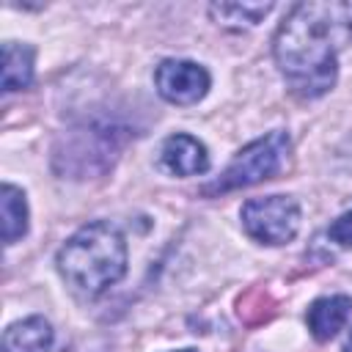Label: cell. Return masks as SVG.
<instances>
[{
	"label": "cell",
	"mask_w": 352,
	"mask_h": 352,
	"mask_svg": "<svg viewBox=\"0 0 352 352\" xmlns=\"http://www.w3.org/2000/svg\"><path fill=\"white\" fill-rule=\"evenodd\" d=\"M52 324L44 316H28L6 327L0 352H50Z\"/></svg>",
	"instance_id": "obj_8"
},
{
	"label": "cell",
	"mask_w": 352,
	"mask_h": 352,
	"mask_svg": "<svg viewBox=\"0 0 352 352\" xmlns=\"http://www.w3.org/2000/svg\"><path fill=\"white\" fill-rule=\"evenodd\" d=\"M349 38L352 3H297L275 33L272 55L289 88L302 99H316L336 85L338 52Z\"/></svg>",
	"instance_id": "obj_1"
},
{
	"label": "cell",
	"mask_w": 352,
	"mask_h": 352,
	"mask_svg": "<svg viewBox=\"0 0 352 352\" xmlns=\"http://www.w3.org/2000/svg\"><path fill=\"white\" fill-rule=\"evenodd\" d=\"M239 217L245 234L261 245H286L300 231V204L292 195L250 198Z\"/></svg>",
	"instance_id": "obj_4"
},
{
	"label": "cell",
	"mask_w": 352,
	"mask_h": 352,
	"mask_svg": "<svg viewBox=\"0 0 352 352\" xmlns=\"http://www.w3.org/2000/svg\"><path fill=\"white\" fill-rule=\"evenodd\" d=\"M270 11H272V3H212L209 6V16L228 30L256 28Z\"/></svg>",
	"instance_id": "obj_10"
},
{
	"label": "cell",
	"mask_w": 352,
	"mask_h": 352,
	"mask_svg": "<svg viewBox=\"0 0 352 352\" xmlns=\"http://www.w3.org/2000/svg\"><path fill=\"white\" fill-rule=\"evenodd\" d=\"M33 80V47L19 41L3 44V91H19L28 88Z\"/></svg>",
	"instance_id": "obj_9"
},
{
	"label": "cell",
	"mask_w": 352,
	"mask_h": 352,
	"mask_svg": "<svg viewBox=\"0 0 352 352\" xmlns=\"http://www.w3.org/2000/svg\"><path fill=\"white\" fill-rule=\"evenodd\" d=\"M327 234H330V239H333L336 245H341V248H352V209L344 212L341 217H336V220L330 223Z\"/></svg>",
	"instance_id": "obj_12"
},
{
	"label": "cell",
	"mask_w": 352,
	"mask_h": 352,
	"mask_svg": "<svg viewBox=\"0 0 352 352\" xmlns=\"http://www.w3.org/2000/svg\"><path fill=\"white\" fill-rule=\"evenodd\" d=\"M344 352H352V330H349V336H346V344H344Z\"/></svg>",
	"instance_id": "obj_13"
},
{
	"label": "cell",
	"mask_w": 352,
	"mask_h": 352,
	"mask_svg": "<svg viewBox=\"0 0 352 352\" xmlns=\"http://www.w3.org/2000/svg\"><path fill=\"white\" fill-rule=\"evenodd\" d=\"M154 85L160 91V96L170 104H198L209 85H212V77L209 72L195 63V60H182V58H168L157 66L154 72Z\"/></svg>",
	"instance_id": "obj_5"
},
{
	"label": "cell",
	"mask_w": 352,
	"mask_h": 352,
	"mask_svg": "<svg viewBox=\"0 0 352 352\" xmlns=\"http://www.w3.org/2000/svg\"><path fill=\"white\" fill-rule=\"evenodd\" d=\"M0 209H3V242L14 245L28 234V201L25 192L14 184H3L0 190Z\"/></svg>",
	"instance_id": "obj_11"
},
{
	"label": "cell",
	"mask_w": 352,
	"mask_h": 352,
	"mask_svg": "<svg viewBox=\"0 0 352 352\" xmlns=\"http://www.w3.org/2000/svg\"><path fill=\"white\" fill-rule=\"evenodd\" d=\"M126 261L124 234L107 220H94L77 228L55 258L63 280L85 297H96L118 283L126 275Z\"/></svg>",
	"instance_id": "obj_2"
},
{
	"label": "cell",
	"mask_w": 352,
	"mask_h": 352,
	"mask_svg": "<svg viewBox=\"0 0 352 352\" xmlns=\"http://www.w3.org/2000/svg\"><path fill=\"white\" fill-rule=\"evenodd\" d=\"M289 135L286 132H270L248 146H242L236 151V157L228 162V168L212 182L206 184L201 192L204 195H217V192H228V190H242V187H253L264 179H272L286 157H289Z\"/></svg>",
	"instance_id": "obj_3"
},
{
	"label": "cell",
	"mask_w": 352,
	"mask_h": 352,
	"mask_svg": "<svg viewBox=\"0 0 352 352\" xmlns=\"http://www.w3.org/2000/svg\"><path fill=\"white\" fill-rule=\"evenodd\" d=\"M349 314H352V300L346 294H330V297H319L308 305L305 322L316 341H330L346 324Z\"/></svg>",
	"instance_id": "obj_7"
},
{
	"label": "cell",
	"mask_w": 352,
	"mask_h": 352,
	"mask_svg": "<svg viewBox=\"0 0 352 352\" xmlns=\"http://www.w3.org/2000/svg\"><path fill=\"white\" fill-rule=\"evenodd\" d=\"M176 352H198V349H176Z\"/></svg>",
	"instance_id": "obj_14"
},
{
	"label": "cell",
	"mask_w": 352,
	"mask_h": 352,
	"mask_svg": "<svg viewBox=\"0 0 352 352\" xmlns=\"http://www.w3.org/2000/svg\"><path fill=\"white\" fill-rule=\"evenodd\" d=\"M160 165L173 176H198L209 170V151L198 138L176 132L165 138L160 148Z\"/></svg>",
	"instance_id": "obj_6"
}]
</instances>
